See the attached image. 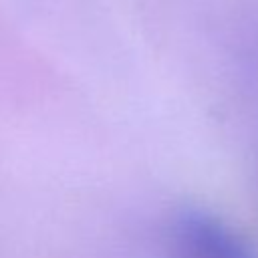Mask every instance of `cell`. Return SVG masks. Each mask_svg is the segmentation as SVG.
<instances>
[{
	"mask_svg": "<svg viewBox=\"0 0 258 258\" xmlns=\"http://www.w3.org/2000/svg\"><path fill=\"white\" fill-rule=\"evenodd\" d=\"M167 242L173 258H254L238 232L198 208L179 210L171 218Z\"/></svg>",
	"mask_w": 258,
	"mask_h": 258,
	"instance_id": "cell-1",
	"label": "cell"
}]
</instances>
